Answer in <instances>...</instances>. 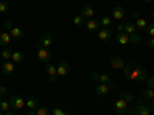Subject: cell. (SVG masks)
<instances>
[{"label":"cell","mask_w":154,"mask_h":115,"mask_svg":"<svg viewBox=\"0 0 154 115\" xmlns=\"http://www.w3.org/2000/svg\"><path fill=\"white\" fill-rule=\"evenodd\" d=\"M146 77H148V71L143 68V66H140L137 65V63H131V68H130V72H128V75L125 77L126 80H131V81H145L146 80Z\"/></svg>","instance_id":"obj_1"},{"label":"cell","mask_w":154,"mask_h":115,"mask_svg":"<svg viewBox=\"0 0 154 115\" xmlns=\"http://www.w3.org/2000/svg\"><path fill=\"white\" fill-rule=\"evenodd\" d=\"M152 108H154L152 105L146 106V105H143V103H139L136 109H130V108H128L126 114H128V115H149L151 111H152Z\"/></svg>","instance_id":"obj_2"},{"label":"cell","mask_w":154,"mask_h":115,"mask_svg":"<svg viewBox=\"0 0 154 115\" xmlns=\"http://www.w3.org/2000/svg\"><path fill=\"white\" fill-rule=\"evenodd\" d=\"M89 78H91V80H99L100 83H105V84H108V86H109V89H116V87H117V86H116V84L112 83L111 77H109L108 74H99V72H91V75H89Z\"/></svg>","instance_id":"obj_3"},{"label":"cell","mask_w":154,"mask_h":115,"mask_svg":"<svg viewBox=\"0 0 154 115\" xmlns=\"http://www.w3.org/2000/svg\"><path fill=\"white\" fill-rule=\"evenodd\" d=\"M37 60L38 61H42V63H49V60H51V51H49V48H43V46H40V45H37Z\"/></svg>","instance_id":"obj_4"},{"label":"cell","mask_w":154,"mask_h":115,"mask_svg":"<svg viewBox=\"0 0 154 115\" xmlns=\"http://www.w3.org/2000/svg\"><path fill=\"white\" fill-rule=\"evenodd\" d=\"M128 108H130V103H128V101H125L123 98H117V100L114 101V109H116V114L123 115V114H126Z\"/></svg>","instance_id":"obj_5"},{"label":"cell","mask_w":154,"mask_h":115,"mask_svg":"<svg viewBox=\"0 0 154 115\" xmlns=\"http://www.w3.org/2000/svg\"><path fill=\"white\" fill-rule=\"evenodd\" d=\"M9 108L16 109V111L25 108V100H23V97H22V95H12V97L9 98Z\"/></svg>","instance_id":"obj_6"},{"label":"cell","mask_w":154,"mask_h":115,"mask_svg":"<svg viewBox=\"0 0 154 115\" xmlns=\"http://www.w3.org/2000/svg\"><path fill=\"white\" fill-rule=\"evenodd\" d=\"M69 71H71V66H69V63H66L65 60L59 61V65L56 66L57 77H65V75H68V72H69Z\"/></svg>","instance_id":"obj_7"},{"label":"cell","mask_w":154,"mask_h":115,"mask_svg":"<svg viewBox=\"0 0 154 115\" xmlns=\"http://www.w3.org/2000/svg\"><path fill=\"white\" fill-rule=\"evenodd\" d=\"M45 72H46V75H48V78H49V81L51 83H54V81H57V72H56V66L54 65H51V63H46L45 65Z\"/></svg>","instance_id":"obj_8"},{"label":"cell","mask_w":154,"mask_h":115,"mask_svg":"<svg viewBox=\"0 0 154 115\" xmlns=\"http://www.w3.org/2000/svg\"><path fill=\"white\" fill-rule=\"evenodd\" d=\"M2 72L5 74V75H12L16 72V63H12L11 60H6V61H3L2 63Z\"/></svg>","instance_id":"obj_9"},{"label":"cell","mask_w":154,"mask_h":115,"mask_svg":"<svg viewBox=\"0 0 154 115\" xmlns=\"http://www.w3.org/2000/svg\"><path fill=\"white\" fill-rule=\"evenodd\" d=\"M114 38H116V42H117L119 45H122V46L130 45V35L125 34V32H117L114 35Z\"/></svg>","instance_id":"obj_10"},{"label":"cell","mask_w":154,"mask_h":115,"mask_svg":"<svg viewBox=\"0 0 154 115\" xmlns=\"http://www.w3.org/2000/svg\"><path fill=\"white\" fill-rule=\"evenodd\" d=\"M85 26H86V29H88V31H91V32H97V31L100 29V23H99L97 20H94V19H88V20L85 22Z\"/></svg>","instance_id":"obj_11"},{"label":"cell","mask_w":154,"mask_h":115,"mask_svg":"<svg viewBox=\"0 0 154 115\" xmlns=\"http://www.w3.org/2000/svg\"><path fill=\"white\" fill-rule=\"evenodd\" d=\"M97 37H99L100 42H108L109 38L112 37V32L108 28H103V29H99L97 31Z\"/></svg>","instance_id":"obj_12"},{"label":"cell","mask_w":154,"mask_h":115,"mask_svg":"<svg viewBox=\"0 0 154 115\" xmlns=\"http://www.w3.org/2000/svg\"><path fill=\"white\" fill-rule=\"evenodd\" d=\"M111 12H112L114 20H122V19L125 17V9H123L122 6H119V5H116V6L111 9Z\"/></svg>","instance_id":"obj_13"},{"label":"cell","mask_w":154,"mask_h":115,"mask_svg":"<svg viewBox=\"0 0 154 115\" xmlns=\"http://www.w3.org/2000/svg\"><path fill=\"white\" fill-rule=\"evenodd\" d=\"M53 34H43L42 37H40V42H38V45L40 46H43V48H49L51 45H53Z\"/></svg>","instance_id":"obj_14"},{"label":"cell","mask_w":154,"mask_h":115,"mask_svg":"<svg viewBox=\"0 0 154 115\" xmlns=\"http://www.w3.org/2000/svg\"><path fill=\"white\" fill-rule=\"evenodd\" d=\"M109 65H111L114 69L122 71L123 66H125V61H123V58H120V57H112V58L109 60Z\"/></svg>","instance_id":"obj_15"},{"label":"cell","mask_w":154,"mask_h":115,"mask_svg":"<svg viewBox=\"0 0 154 115\" xmlns=\"http://www.w3.org/2000/svg\"><path fill=\"white\" fill-rule=\"evenodd\" d=\"M108 92H109V86H108V84H105V83H99V84L96 86V94H97V95L105 97V95H108Z\"/></svg>","instance_id":"obj_16"},{"label":"cell","mask_w":154,"mask_h":115,"mask_svg":"<svg viewBox=\"0 0 154 115\" xmlns=\"http://www.w3.org/2000/svg\"><path fill=\"white\" fill-rule=\"evenodd\" d=\"M94 9H93V6H89V5H86V6H83L82 8V11H80V16L83 17V19H93L94 17Z\"/></svg>","instance_id":"obj_17"},{"label":"cell","mask_w":154,"mask_h":115,"mask_svg":"<svg viewBox=\"0 0 154 115\" xmlns=\"http://www.w3.org/2000/svg\"><path fill=\"white\" fill-rule=\"evenodd\" d=\"M25 106H26L29 111H35L37 108H38V100L35 98V97H28L26 98V101H25Z\"/></svg>","instance_id":"obj_18"},{"label":"cell","mask_w":154,"mask_h":115,"mask_svg":"<svg viewBox=\"0 0 154 115\" xmlns=\"http://www.w3.org/2000/svg\"><path fill=\"white\" fill-rule=\"evenodd\" d=\"M9 35H11V38H14V40H22L23 38V31H22V28H19V26H14L11 31H9Z\"/></svg>","instance_id":"obj_19"},{"label":"cell","mask_w":154,"mask_h":115,"mask_svg":"<svg viewBox=\"0 0 154 115\" xmlns=\"http://www.w3.org/2000/svg\"><path fill=\"white\" fill-rule=\"evenodd\" d=\"M123 32H125V34H128V35L136 34V32H137L136 25H134L133 22H126V23H123Z\"/></svg>","instance_id":"obj_20"},{"label":"cell","mask_w":154,"mask_h":115,"mask_svg":"<svg viewBox=\"0 0 154 115\" xmlns=\"http://www.w3.org/2000/svg\"><path fill=\"white\" fill-rule=\"evenodd\" d=\"M11 40H12V38H11L9 32H6V31L0 32V46H8Z\"/></svg>","instance_id":"obj_21"},{"label":"cell","mask_w":154,"mask_h":115,"mask_svg":"<svg viewBox=\"0 0 154 115\" xmlns=\"http://www.w3.org/2000/svg\"><path fill=\"white\" fill-rule=\"evenodd\" d=\"M25 60V54L23 52H20V51H14L12 52V55H11V61L12 63H22Z\"/></svg>","instance_id":"obj_22"},{"label":"cell","mask_w":154,"mask_h":115,"mask_svg":"<svg viewBox=\"0 0 154 115\" xmlns=\"http://www.w3.org/2000/svg\"><path fill=\"white\" fill-rule=\"evenodd\" d=\"M134 25H136V28L137 29H140V31H145L146 29V26H148V22L145 20V19H137L136 22H134Z\"/></svg>","instance_id":"obj_23"},{"label":"cell","mask_w":154,"mask_h":115,"mask_svg":"<svg viewBox=\"0 0 154 115\" xmlns=\"http://www.w3.org/2000/svg\"><path fill=\"white\" fill-rule=\"evenodd\" d=\"M11 55H12V51H11L9 48H3L2 52H0V57H2L5 61H6V60H11Z\"/></svg>","instance_id":"obj_24"},{"label":"cell","mask_w":154,"mask_h":115,"mask_svg":"<svg viewBox=\"0 0 154 115\" xmlns=\"http://www.w3.org/2000/svg\"><path fill=\"white\" fill-rule=\"evenodd\" d=\"M142 95H143L145 100H152V98H154V91H152V89H149V87H146Z\"/></svg>","instance_id":"obj_25"},{"label":"cell","mask_w":154,"mask_h":115,"mask_svg":"<svg viewBox=\"0 0 154 115\" xmlns=\"http://www.w3.org/2000/svg\"><path fill=\"white\" fill-rule=\"evenodd\" d=\"M34 114L35 115H51V112H49V109L45 106V108H37L35 111H34Z\"/></svg>","instance_id":"obj_26"},{"label":"cell","mask_w":154,"mask_h":115,"mask_svg":"<svg viewBox=\"0 0 154 115\" xmlns=\"http://www.w3.org/2000/svg\"><path fill=\"white\" fill-rule=\"evenodd\" d=\"M8 11H9V2H6V0L0 2V14H5Z\"/></svg>","instance_id":"obj_27"},{"label":"cell","mask_w":154,"mask_h":115,"mask_svg":"<svg viewBox=\"0 0 154 115\" xmlns=\"http://www.w3.org/2000/svg\"><path fill=\"white\" fill-rule=\"evenodd\" d=\"M6 111H9V101H6V100H0V112H6Z\"/></svg>","instance_id":"obj_28"},{"label":"cell","mask_w":154,"mask_h":115,"mask_svg":"<svg viewBox=\"0 0 154 115\" xmlns=\"http://www.w3.org/2000/svg\"><path fill=\"white\" fill-rule=\"evenodd\" d=\"M99 23L102 25V26H105V28H108L109 25H111V19H109L108 16H103V17H102V20H100Z\"/></svg>","instance_id":"obj_29"},{"label":"cell","mask_w":154,"mask_h":115,"mask_svg":"<svg viewBox=\"0 0 154 115\" xmlns=\"http://www.w3.org/2000/svg\"><path fill=\"white\" fill-rule=\"evenodd\" d=\"M72 22H74V25L75 26H83V17L79 14V16H75L74 19H72Z\"/></svg>","instance_id":"obj_30"},{"label":"cell","mask_w":154,"mask_h":115,"mask_svg":"<svg viewBox=\"0 0 154 115\" xmlns=\"http://www.w3.org/2000/svg\"><path fill=\"white\" fill-rule=\"evenodd\" d=\"M120 98H123L125 101H128V103H130V101H133V100H134V97H133V95H131L130 92H122V94H120Z\"/></svg>","instance_id":"obj_31"},{"label":"cell","mask_w":154,"mask_h":115,"mask_svg":"<svg viewBox=\"0 0 154 115\" xmlns=\"http://www.w3.org/2000/svg\"><path fill=\"white\" fill-rule=\"evenodd\" d=\"M139 42H140V35H139V34H131V35H130V43L137 45Z\"/></svg>","instance_id":"obj_32"},{"label":"cell","mask_w":154,"mask_h":115,"mask_svg":"<svg viewBox=\"0 0 154 115\" xmlns=\"http://www.w3.org/2000/svg\"><path fill=\"white\" fill-rule=\"evenodd\" d=\"M3 28H5V31H6V32H9L12 28H14V23H12L11 20H6V22L3 23Z\"/></svg>","instance_id":"obj_33"},{"label":"cell","mask_w":154,"mask_h":115,"mask_svg":"<svg viewBox=\"0 0 154 115\" xmlns=\"http://www.w3.org/2000/svg\"><path fill=\"white\" fill-rule=\"evenodd\" d=\"M146 86H148L149 89L154 87V77H152V75H148V77H146Z\"/></svg>","instance_id":"obj_34"},{"label":"cell","mask_w":154,"mask_h":115,"mask_svg":"<svg viewBox=\"0 0 154 115\" xmlns=\"http://www.w3.org/2000/svg\"><path fill=\"white\" fill-rule=\"evenodd\" d=\"M8 87L6 86H3V84H0V95H2V97H5V95H8Z\"/></svg>","instance_id":"obj_35"},{"label":"cell","mask_w":154,"mask_h":115,"mask_svg":"<svg viewBox=\"0 0 154 115\" xmlns=\"http://www.w3.org/2000/svg\"><path fill=\"white\" fill-rule=\"evenodd\" d=\"M53 115H69V114H66V112H63L60 108H54V111H53Z\"/></svg>","instance_id":"obj_36"},{"label":"cell","mask_w":154,"mask_h":115,"mask_svg":"<svg viewBox=\"0 0 154 115\" xmlns=\"http://www.w3.org/2000/svg\"><path fill=\"white\" fill-rule=\"evenodd\" d=\"M146 28H148V34L152 37V35H154V25H152V23H148Z\"/></svg>","instance_id":"obj_37"},{"label":"cell","mask_w":154,"mask_h":115,"mask_svg":"<svg viewBox=\"0 0 154 115\" xmlns=\"http://www.w3.org/2000/svg\"><path fill=\"white\" fill-rule=\"evenodd\" d=\"M131 17H133L134 20H137V19H139V12H137V11H133V12H131Z\"/></svg>","instance_id":"obj_38"},{"label":"cell","mask_w":154,"mask_h":115,"mask_svg":"<svg viewBox=\"0 0 154 115\" xmlns=\"http://www.w3.org/2000/svg\"><path fill=\"white\" fill-rule=\"evenodd\" d=\"M117 32H123V23H119L117 25Z\"/></svg>","instance_id":"obj_39"},{"label":"cell","mask_w":154,"mask_h":115,"mask_svg":"<svg viewBox=\"0 0 154 115\" xmlns=\"http://www.w3.org/2000/svg\"><path fill=\"white\" fill-rule=\"evenodd\" d=\"M154 46V40H152V37L149 38V40H148V48H152Z\"/></svg>","instance_id":"obj_40"},{"label":"cell","mask_w":154,"mask_h":115,"mask_svg":"<svg viewBox=\"0 0 154 115\" xmlns=\"http://www.w3.org/2000/svg\"><path fill=\"white\" fill-rule=\"evenodd\" d=\"M5 115H16V114L12 112V111H6V112H5Z\"/></svg>","instance_id":"obj_41"},{"label":"cell","mask_w":154,"mask_h":115,"mask_svg":"<svg viewBox=\"0 0 154 115\" xmlns=\"http://www.w3.org/2000/svg\"><path fill=\"white\" fill-rule=\"evenodd\" d=\"M26 115H35V114H34V111H29V109H28V112H26Z\"/></svg>","instance_id":"obj_42"},{"label":"cell","mask_w":154,"mask_h":115,"mask_svg":"<svg viewBox=\"0 0 154 115\" xmlns=\"http://www.w3.org/2000/svg\"><path fill=\"white\" fill-rule=\"evenodd\" d=\"M142 2H143V3H151L152 0H142Z\"/></svg>","instance_id":"obj_43"},{"label":"cell","mask_w":154,"mask_h":115,"mask_svg":"<svg viewBox=\"0 0 154 115\" xmlns=\"http://www.w3.org/2000/svg\"><path fill=\"white\" fill-rule=\"evenodd\" d=\"M0 115H5V114H3V112H0Z\"/></svg>","instance_id":"obj_44"},{"label":"cell","mask_w":154,"mask_h":115,"mask_svg":"<svg viewBox=\"0 0 154 115\" xmlns=\"http://www.w3.org/2000/svg\"><path fill=\"white\" fill-rule=\"evenodd\" d=\"M0 84H2V81H0Z\"/></svg>","instance_id":"obj_45"}]
</instances>
